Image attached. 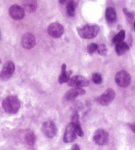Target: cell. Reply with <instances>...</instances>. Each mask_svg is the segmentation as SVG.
Here are the masks:
<instances>
[{"mask_svg":"<svg viewBox=\"0 0 135 150\" xmlns=\"http://www.w3.org/2000/svg\"><path fill=\"white\" fill-rule=\"evenodd\" d=\"M115 97V93L112 89H108L103 93L98 99L100 104L103 106H108L113 101Z\"/></svg>","mask_w":135,"mask_h":150,"instance_id":"obj_7","label":"cell"},{"mask_svg":"<svg viewBox=\"0 0 135 150\" xmlns=\"http://www.w3.org/2000/svg\"><path fill=\"white\" fill-rule=\"evenodd\" d=\"M15 64L13 62H7L3 67V69L0 73V78L3 80L9 79L15 71Z\"/></svg>","mask_w":135,"mask_h":150,"instance_id":"obj_8","label":"cell"},{"mask_svg":"<svg viewBox=\"0 0 135 150\" xmlns=\"http://www.w3.org/2000/svg\"><path fill=\"white\" fill-rule=\"evenodd\" d=\"M23 9L28 13L34 12L37 9V2L36 0H23Z\"/></svg>","mask_w":135,"mask_h":150,"instance_id":"obj_14","label":"cell"},{"mask_svg":"<svg viewBox=\"0 0 135 150\" xmlns=\"http://www.w3.org/2000/svg\"><path fill=\"white\" fill-rule=\"evenodd\" d=\"M2 107L7 113L15 114L19 111L20 103L17 97L9 96L3 100Z\"/></svg>","mask_w":135,"mask_h":150,"instance_id":"obj_1","label":"cell"},{"mask_svg":"<svg viewBox=\"0 0 135 150\" xmlns=\"http://www.w3.org/2000/svg\"><path fill=\"white\" fill-rule=\"evenodd\" d=\"M72 71L70 70L69 71H66V64H63L61 66V72L60 76L59 77V83H67L70 79V76H71Z\"/></svg>","mask_w":135,"mask_h":150,"instance_id":"obj_15","label":"cell"},{"mask_svg":"<svg viewBox=\"0 0 135 150\" xmlns=\"http://www.w3.org/2000/svg\"><path fill=\"white\" fill-rule=\"evenodd\" d=\"M92 81L96 84H100L102 82V76L100 74L95 73L92 75Z\"/></svg>","mask_w":135,"mask_h":150,"instance_id":"obj_22","label":"cell"},{"mask_svg":"<svg viewBox=\"0 0 135 150\" xmlns=\"http://www.w3.org/2000/svg\"><path fill=\"white\" fill-rule=\"evenodd\" d=\"M74 126H75V131H76L77 134L80 137H82L84 136V132H83V130L80 126V124L79 123H76V124H73Z\"/></svg>","mask_w":135,"mask_h":150,"instance_id":"obj_23","label":"cell"},{"mask_svg":"<svg viewBox=\"0 0 135 150\" xmlns=\"http://www.w3.org/2000/svg\"><path fill=\"white\" fill-rule=\"evenodd\" d=\"M115 80L116 83L121 87H127L131 83V76L128 72L126 71L121 70L117 73Z\"/></svg>","mask_w":135,"mask_h":150,"instance_id":"obj_3","label":"cell"},{"mask_svg":"<svg viewBox=\"0 0 135 150\" xmlns=\"http://www.w3.org/2000/svg\"><path fill=\"white\" fill-rule=\"evenodd\" d=\"M36 38L31 33H26L21 38V45L25 49H31L34 46Z\"/></svg>","mask_w":135,"mask_h":150,"instance_id":"obj_12","label":"cell"},{"mask_svg":"<svg viewBox=\"0 0 135 150\" xmlns=\"http://www.w3.org/2000/svg\"><path fill=\"white\" fill-rule=\"evenodd\" d=\"M71 149H72V150H75V149L78 150V149H80V148H79V146H78L77 144H75V145H73V146H72Z\"/></svg>","mask_w":135,"mask_h":150,"instance_id":"obj_28","label":"cell"},{"mask_svg":"<svg viewBox=\"0 0 135 150\" xmlns=\"http://www.w3.org/2000/svg\"><path fill=\"white\" fill-rule=\"evenodd\" d=\"M71 121L73 124L79 123V116L78 115V113H75L71 117Z\"/></svg>","mask_w":135,"mask_h":150,"instance_id":"obj_25","label":"cell"},{"mask_svg":"<svg viewBox=\"0 0 135 150\" xmlns=\"http://www.w3.org/2000/svg\"><path fill=\"white\" fill-rule=\"evenodd\" d=\"M129 128L131 129V131L132 132L135 133V124H132V123H131V124H129L128 125Z\"/></svg>","mask_w":135,"mask_h":150,"instance_id":"obj_27","label":"cell"},{"mask_svg":"<svg viewBox=\"0 0 135 150\" xmlns=\"http://www.w3.org/2000/svg\"><path fill=\"white\" fill-rule=\"evenodd\" d=\"M123 11H124V14H125V15H127V16L129 18V19H132V18H133V15H132V13L129 12V11H128V10H127V9H125V8L123 9Z\"/></svg>","mask_w":135,"mask_h":150,"instance_id":"obj_26","label":"cell"},{"mask_svg":"<svg viewBox=\"0 0 135 150\" xmlns=\"http://www.w3.org/2000/svg\"><path fill=\"white\" fill-rule=\"evenodd\" d=\"M124 38H125V31L124 30H121L113 37V42L114 44H117L123 42Z\"/></svg>","mask_w":135,"mask_h":150,"instance_id":"obj_20","label":"cell"},{"mask_svg":"<svg viewBox=\"0 0 135 150\" xmlns=\"http://www.w3.org/2000/svg\"><path fill=\"white\" fill-rule=\"evenodd\" d=\"M41 131H42L44 136L48 138H53L56 136L58 132V129L52 121H46L44 122L41 127Z\"/></svg>","mask_w":135,"mask_h":150,"instance_id":"obj_4","label":"cell"},{"mask_svg":"<svg viewBox=\"0 0 135 150\" xmlns=\"http://www.w3.org/2000/svg\"><path fill=\"white\" fill-rule=\"evenodd\" d=\"M58 1H59V3H60L61 4H63L65 3V2L66 0H58Z\"/></svg>","mask_w":135,"mask_h":150,"instance_id":"obj_29","label":"cell"},{"mask_svg":"<svg viewBox=\"0 0 135 150\" xmlns=\"http://www.w3.org/2000/svg\"><path fill=\"white\" fill-rule=\"evenodd\" d=\"M25 140L29 146H33L36 142V136L32 132H28L25 136Z\"/></svg>","mask_w":135,"mask_h":150,"instance_id":"obj_18","label":"cell"},{"mask_svg":"<svg viewBox=\"0 0 135 150\" xmlns=\"http://www.w3.org/2000/svg\"><path fill=\"white\" fill-rule=\"evenodd\" d=\"M86 91L82 88H77V87H72V89L69 90V91L66 93L65 95V98L67 100H72L75 99V98L80 96V95H84Z\"/></svg>","mask_w":135,"mask_h":150,"instance_id":"obj_13","label":"cell"},{"mask_svg":"<svg viewBox=\"0 0 135 150\" xmlns=\"http://www.w3.org/2000/svg\"><path fill=\"white\" fill-rule=\"evenodd\" d=\"M134 29H135V23H134Z\"/></svg>","mask_w":135,"mask_h":150,"instance_id":"obj_31","label":"cell"},{"mask_svg":"<svg viewBox=\"0 0 135 150\" xmlns=\"http://www.w3.org/2000/svg\"><path fill=\"white\" fill-rule=\"evenodd\" d=\"M67 12L69 16L73 17L75 13V6L73 1L69 0L67 4Z\"/></svg>","mask_w":135,"mask_h":150,"instance_id":"obj_19","label":"cell"},{"mask_svg":"<svg viewBox=\"0 0 135 150\" xmlns=\"http://www.w3.org/2000/svg\"><path fill=\"white\" fill-rule=\"evenodd\" d=\"M129 50V46L126 42H121L116 44L115 51L116 53L119 56H122L125 54L127 51Z\"/></svg>","mask_w":135,"mask_h":150,"instance_id":"obj_16","label":"cell"},{"mask_svg":"<svg viewBox=\"0 0 135 150\" xmlns=\"http://www.w3.org/2000/svg\"><path fill=\"white\" fill-rule=\"evenodd\" d=\"M9 13L15 20H21L25 17V9L18 5H13L9 9Z\"/></svg>","mask_w":135,"mask_h":150,"instance_id":"obj_11","label":"cell"},{"mask_svg":"<svg viewBox=\"0 0 135 150\" xmlns=\"http://www.w3.org/2000/svg\"><path fill=\"white\" fill-rule=\"evenodd\" d=\"M63 27L58 23H53L50 25L48 28L49 35L54 38L61 37L63 34Z\"/></svg>","mask_w":135,"mask_h":150,"instance_id":"obj_5","label":"cell"},{"mask_svg":"<svg viewBox=\"0 0 135 150\" xmlns=\"http://www.w3.org/2000/svg\"><path fill=\"white\" fill-rule=\"evenodd\" d=\"M69 86L72 87L82 88L87 87L89 85V81L81 76H75L70 79L68 81Z\"/></svg>","mask_w":135,"mask_h":150,"instance_id":"obj_9","label":"cell"},{"mask_svg":"<svg viewBox=\"0 0 135 150\" xmlns=\"http://www.w3.org/2000/svg\"><path fill=\"white\" fill-rule=\"evenodd\" d=\"M77 137V133L75 131V126L72 122L69 123L67 126L65 132L63 136V141L65 143H71L73 142Z\"/></svg>","mask_w":135,"mask_h":150,"instance_id":"obj_10","label":"cell"},{"mask_svg":"<svg viewBox=\"0 0 135 150\" xmlns=\"http://www.w3.org/2000/svg\"><path fill=\"white\" fill-rule=\"evenodd\" d=\"M98 45L96 43H91L87 46V51L88 54H92L95 51L97 50Z\"/></svg>","mask_w":135,"mask_h":150,"instance_id":"obj_24","label":"cell"},{"mask_svg":"<svg viewBox=\"0 0 135 150\" xmlns=\"http://www.w3.org/2000/svg\"><path fill=\"white\" fill-rule=\"evenodd\" d=\"M1 59H0V63H1Z\"/></svg>","mask_w":135,"mask_h":150,"instance_id":"obj_32","label":"cell"},{"mask_svg":"<svg viewBox=\"0 0 135 150\" xmlns=\"http://www.w3.org/2000/svg\"><path fill=\"white\" fill-rule=\"evenodd\" d=\"M108 133L103 129H98L95 132L93 139L96 144L99 146H103L108 141Z\"/></svg>","mask_w":135,"mask_h":150,"instance_id":"obj_6","label":"cell"},{"mask_svg":"<svg viewBox=\"0 0 135 150\" xmlns=\"http://www.w3.org/2000/svg\"><path fill=\"white\" fill-rule=\"evenodd\" d=\"M0 39H1V32H0Z\"/></svg>","mask_w":135,"mask_h":150,"instance_id":"obj_30","label":"cell"},{"mask_svg":"<svg viewBox=\"0 0 135 150\" xmlns=\"http://www.w3.org/2000/svg\"><path fill=\"white\" fill-rule=\"evenodd\" d=\"M105 18L109 23L115 21L117 19V14L115 10L113 7H108L105 11Z\"/></svg>","mask_w":135,"mask_h":150,"instance_id":"obj_17","label":"cell"},{"mask_svg":"<svg viewBox=\"0 0 135 150\" xmlns=\"http://www.w3.org/2000/svg\"><path fill=\"white\" fill-rule=\"evenodd\" d=\"M79 36L85 39H92L95 38L100 32V28L97 25H86L82 27L77 28Z\"/></svg>","mask_w":135,"mask_h":150,"instance_id":"obj_2","label":"cell"},{"mask_svg":"<svg viewBox=\"0 0 135 150\" xmlns=\"http://www.w3.org/2000/svg\"><path fill=\"white\" fill-rule=\"evenodd\" d=\"M97 52L98 53L100 54L102 56H105L107 54V48L105 45L102 44V45H98V48H97Z\"/></svg>","mask_w":135,"mask_h":150,"instance_id":"obj_21","label":"cell"}]
</instances>
